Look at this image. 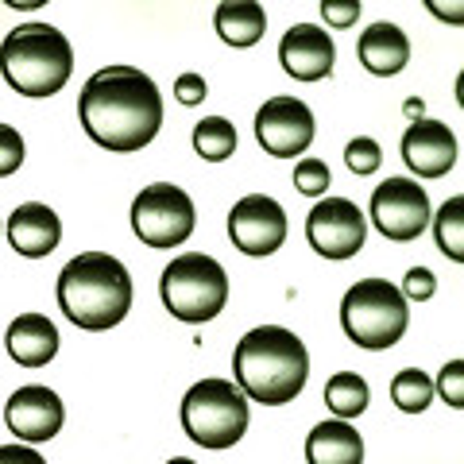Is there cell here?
I'll return each instance as SVG.
<instances>
[{
  "mask_svg": "<svg viewBox=\"0 0 464 464\" xmlns=\"http://www.w3.org/2000/svg\"><path fill=\"white\" fill-rule=\"evenodd\" d=\"M391 399H395L399 411H406V414H422L433 402V380L426 372L406 368L395 375V383H391Z\"/></svg>",
  "mask_w": 464,
  "mask_h": 464,
  "instance_id": "obj_24",
  "label": "cell"
},
{
  "mask_svg": "<svg viewBox=\"0 0 464 464\" xmlns=\"http://www.w3.org/2000/svg\"><path fill=\"white\" fill-rule=\"evenodd\" d=\"M182 430L201 449H228L248 430V399L228 380H201L182 399Z\"/></svg>",
  "mask_w": 464,
  "mask_h": 464,
  "instance_id": "obj_7",
  "label": "cell"
},
{
  "mask_svg": "<svg viewBox=\"0 0 464 464\" xmlns=\"http://www.w3.org/2000/svg\"><path fill=\"white\" fill-rule=\"evenodd\" d=\"M402 159L406 167L422 179H441L457 167V140L441 121H414L402 136Z\"/></svg>",
  "mask_w": 464,
  "mask_h": 464,
  "instance_id": "obj_15",
  "label": "cell"
},
{
  "mask_svg": "<svg viewBox=\"0 0 464 464\" xmlns=\"http://www.w3.org/2000/svg\"><path fill=\"white\" fill-rule=\"evenodd\" d=\"M322 16L333 24V27H348V24H356V16H360V5L356 0H348V5H322Z\"/></svg>",
  "mask_w": 464,
  "mask_h": 464,
  "instance_id": "obj_31",
  "label": "cell"
},
{
  "mask_svg": "<svg viewBox=\"0 0 464 464\" xmlns=\"http://www.w3.org/2000/svg\"><path fill=\"white\" fill-rule=\"evenodd\" d=\"M406 116H414V121H418V116H422V101H418V97L406 101Z\"/></svg>",
  "mask_w": 464,
  "mask_h": 464,
  "instance_id": "obj_33",
  "label": "cell"
},
{
  "mask_svg": "<svg viewBox=\"0 0 464 464\" xmlns=\"http://www.w3.org/2000/svg\"><path fill=\"white\" fill-rule=\"evenodd\" d=\"M0 464H47L27 445H0Z\"/></svg>",
  "mask_w": 464,
  "mask_h": 464,
  "instance_id": "obj_32",
  "label": "cell"
},
{
  "mask_svg": "<svg viewBox=\"0 0 464 464\" xmlns=\"http://www.w3.org/2000/svg\"><path fill=\"white\" fill-rule=\"evenodd\" d=\"M58 353V329L43 314H20L8 325V356L24 368H43Z\"/></svg>",
  "mask_w": 464,
  "mask_h": 464,
  "instance_id": "obj_17",
  "label": "cell"
},
{
  "mask_svg": "<svg viewBox=\"0 0 464 464\" xmlns=\"http://www.w3.org/2000/svg\"><path fill=\"white\" fill-rule=\"evenodd\" d=\"M174 97L182 101V105H198V101H206V82L201 74H182L174 82Z\"/></svg>",
  "mask_w": 464,
  "mask_h": 464,
  "instance_id": "obj_30",
  "label": "cell"
},
{
  "mask_svg": "<svg viewBox=\"0 0 464 464\" xmlns=\"http://www.w3.org/2000/svg\"><path fill=\"white\" fill-rule=\"evenodd\" d=\"M217 32H221L228 47H252L267 32L264 5H256V0H225L217 8Z\"/></svg>",
  "mask_w": 464,
  "mask_h": 464,
  "instance_id": "obj_20",
  "label": "cell"
},
{
  "mask_svg": "<svg viewBox=\"0 0 464 464\" xmlns=\"http://www.w3.org/2000/svg\"><path fill=\"white\" fill-rule=\"evenodd\" d=\"M360 63H364L372 74L391 78L411 63V43L399 32L395 24H372L364 35H360Z\"/></svg>",
  "mask_w": 464,
  "mask_h": 464,
  "instance_id": "obj_18",
  "label": "cell"
},
{
  "mask_svg": "<svg viewBox=\"0 0 464 464\" xmlns=\"http://www.w3.org/2000/svg\"><path fill=\"white\" fill-rule=\"evenodd\" d=\"M438 391H441V399L449 406H464V360H449V364L441 368V380H438Z\"/></svg>",
  "mask_w": 464,
  "mask_h": 464,
  "instance_id": "obj_28",
  "label": "cell"
},
{
  "mask_svg": "<svg viewBox=\"0 0 464 464\" xmlns=\"http://www.w3.org/2000/svg\"><path fill=\"white\" fill-rule=\"evenodd\" d=\"M325 402L333 406V414L348 422V418H360L368 411V383L360 380L356 372H337L325 383Z\"/></svg>",
  "mask_w": 464,
  "mask_h": 464,
  "instance_id": "obj_21",
  "label": "cell"
},
{
  "mask_svg": "<svg viewBox=\"0 0 464 464\" xmlns=\"http://www.w3.org/2000/svg\"><path fill=\"white\" fill-rule=\"evenodd\" d=\"M333 58H337V51H333L329 32H322V27H314V24H295L279 43V63L286 74L298 82L329 78Z\"/></svg>",
  "mask_w": 464,
  "mask_h": 464,
  "instance_id": "obj_14",
  "label": "cell"
},
{
  "mask_svg": "<svg viewBox=\"0 0 464 464\" xmlns=\"http://www.w3.org/2000/svg\"><path fill=\"white\" fill-rule=\"evenodd\" d=\"M402 298H414V302L433 298V275L426 267H414L411 275H406V283H402Z\"/></svg>",
  "mask_w": 464,
  "mask_h": 464,
  "instance_id": "obj_29",
  "label": "cell"
},
{
  "mask_svg": "<svg viewBox=\"0 0 464 464\" xmlns=\"http://www.w3.org/2000/svg\"><path fill=\"white\" fill-rule=\"evenodd\" d=\"M344 163H348L353 174H375L380 163H383V151H380V143H375L372 136H356L344 148Z\"/></svg>",
  "mask_w": 464,
  "mask_h": 464,
  "instance_id": "obj_25",
  "label": "cell"
},
{
  "mask_svg": "<svg viewBox=\"0 0 464 464\" xmlns=\"http://www.w3.org/2000/svg\"><path fill=\"white\" fill-rule=\"evenodd\" d=\"M433 225H438V248L453 264H464V198H449Z\"/></svg>",
  "mask_w": 464,
  "mask_h": 464,
  "instance_id": "obj_23",
  "label": "cell"
},
{
  "mask_svg": "<svg viewBox=\"0 0 464 464\" xmlns=\"http://www.w3.org/2000/svg\"><path fill=\"white\" fill-rule=\"evenodd\" d=\"M159 295H163V306L179 322H213L228 302V275L213 256L186 252L170 259V267L159 279Z\"/></svg>",
  "mask_w": 464,
  "mask_h": 464,
  "instance_id": "obj_5",
  "label": "cell"
},
{
  "mask_svg": "<svg viewBox=\"0 0 464 464\" xmlns=\"http://www.w3.org/2000/svg\"><path fill=\"white\" fill-rule=\"evenodd\" d=\"M0 70L24 97H51L74 74L70 39L51 24H20L0 43Z\"/></svg>",
  "mask_w": 464,
  "mask_h": 464,
  "instance_id": "obj_4",
  "label": "cell"
},
{
  "mask_svg": "<svg viewBox=\"0 0 464 464\" xmlns=\"http://www.w3.org/2000/svg\"><path fill=\"white\" fill-rule=\"evenodd\" d=\"M256 140L275 159H295L314 143V112L298 97H271L256 112Z\"/></svg>",
  "mask_w": 464,
  "mask_h": 464,
  "instance_id": "obj_11",
  "label": "cell"
},
{
  "mask_svg": "<svg viewBox=\"0 0 464 464\" xmlns=\"http://www.w3.org/2000/svg\"><path fill=\"white\" fill-rule=\"evenodd\" d=\"M228 237L244 256H271L286 240V213L275 198L248 194L228 213Z\"/></svg>",
  "mask_w": 464,
  "mask_h": 464,
  "instance_id": "obj_12",
  "label": "cell"
},
{
  "mask_svg": "<svg viewBox=\"0 0 464 464\" xmlns=\"http://www.w3.org/2000/svg\"><path fill=\"white\" fill-rule=\"evenodd\" d=\"M306 237L314 244L317 256L325 259H348L364 248V237H368V221L360 213L356 201L348 198H325L317 201L306 217Z\"/></svg>",
  "mask_w": 464,
  "mask_h": 464,
  "instance_id": "obj_10",
  "label": "cell"
},
{
  "mask_svg": "<svg viewBox=\"0 0 464 464\" xmlns=\"http://www.w3.org/2000/svg\"><path fill=\"white\" fill-rule=\"evenodd\" d=\"M372 221L387 240H418L430 225V198L411 179H387L372 194Z\"/></svg>",
  "mask_w": 464,
  "mask_h": 464,
  "instance_id": "obj_9",
  "label": "cell"
},
{
  "mask_svg": "<svg viewBox=\"0 0 464 464\" xmlns=\"http://www.w3.org/2000/svg\"><path fill=\"white\" fill-rule=\"evenodd\" d=\"M63 418H66L63 399H58L51 387H39V383L20 387L16 395L8 399V406H5L8 430L16 433V438L32 441V445L35 441H51L54 433L63 430Z\"/></svg>",
  "mask_w": 464,
  "mask_h": 464,
  "instance_id": "obj_13",
  "label": "cell"
},
{
  "mask_svg": "<svg viewBox=\"0 0 464 464\" xmlns=\"http://www.w3.org/2000/svg\"><path fill=\"white\" fill-rule=\"evenodd\" d=\"M411 322L406 298L387 279H360L341 302V325L360 348H391Z\"/></svg>",
  "mask_w": 464,
  "mask_h": 464,
  "instance_id": "obj_6",
  "label": "cell"
},
{
  "mask_svg": "<svg viewBox=\"0 0 464 464\" xmlns=\"http://www.w3.org/2000/svg\"><path fill=\"white\" fill-rule=\"evenodd\" d=\"M194 201L186 190L170 182H155L140 190L132 206V228L148 248H179L194 232Z\"/></svg>",
  "mask_w": 464,
  "mask_h": 464,
  "instance_id": "obj_8",
  "label": "cell"
},
{
  "mask_svg": "<svg viewBox=\"0 0 464 464\" xmlns=\"http://www.w3.org/2000/svg\"><path fill=\"white\" fill-rule=\"evenodd\" d=\"M194 148L201 159H209V163H221L237 151V128H232L225 116H206L198 128H194Z\"/></svg>",
  "mask_w": 464,
  "mask_h": 464,
  "instance_id": "obj_22",
  "label": "cell"
},
{
  "mask_svg": "<svg viewBox=\"0 0 464 464\" xmlns=\"http://www.w3.org/2000/svg\"><path fill=\"white\" fill-rule=\"evenodd\" d=\"M310 464H364V441L348 422H322L306 438Z\"/></svg>",
  "mask_w": 464,
  "mask_h": 464,
  "instance_id": "obj_19",
  "label": "cell"
},
{
  "mask_svg": "<svg viewBox=\"0 0 464 464\" xmlns=\"http://www.w3.org/2000/svg\"><path fill=\"white\" fill-rule=\"evenodd\" d=\"M170 464H194V460H186V457H174Z\"/></svg>",
  "mask_w": 464,
  "mask_h": 464,
  "instance_id": "obj_35",
  "label": "cell"
},
{
  "mask_svg": "<svg viewBox=\"0 0 464 464\" xmlns=\"http://www.w3.org/2000/svg\"><path fill=\"white\" fill-rule=\"evenodd\" d=\"M8 240L20 256L43 259L58 248V240H63V221H58V213L51 206L27 201V206H20L8 217Z\"/></svg>",
  "mask_w": 464,
  "mask_h": 464,
  "instance_id": "obj_16",
  "label": "cell"
},
{
  "mask_svg": "<svg viewBox=\"0 0 464 464\" xmlns=\"http://www.w3.org/2000/svg\"><path fill=\"white\" fill-rule=\"evenodd\" d=\"M237 368V383L244 399L264 402V406H283L306 387L310 375V353L295 333L283 325H259L244 333L232 356Z\"/></svg>",
  "mask_w": 464,
  "mask_h": 464,
  "instance_id": "obj_2",
  "label": "cell"
},
{
  "mask_svg": "<svg viewBox=\"0 0 464 464\" xmlns=\"http://www.w3.org/2000/svg\"><path fill=\"white\" fill-rule=\"evenodd\" d=\"M82 124L101 148L140 151L163 128V97L136 66H105L82 90Z\"/></svg>",
  "mask_w": 464,
  "mask_h": 464,
  "instance_id": "obj_1",
  "label": "cell"
},
{
  "mask_svg": "<svg viewBox=\"0 0 464 464\" xmlns=\"http://www.w3.org/2000/svg\"><path fill=\"white\" fill-rule=\"evenodd\" d=\"M58 306L78 329L105 333L132 310L128 267L109 252H82L58 275Z\"/></svg>",
  "mask_w": 464,
  "mask_h": 464,
  "instance_id": "obj_3",
  "label": "cell"
},
{
  "mask_svg": "<svg viewBox=\"0 0 464 464\" xmlns=\"http://www.w3.org/2000/svg\"><path fill=\"white\" fill-rule=\"evenodd\" d=\"M8 5H12V8H39L43 0H8Z\"/></svg>",
  "mask_w": 464,
  "mask_h": 464,
  "instance_id": "obj_34",
  "label": "cell"
},
{
  "mask_svg": "<svg viewBox=\"0 0 464 464\" xmlns=\"http://www.w3.org/2000/svg\"><path fill=\"white\" fill-rule=\"evenodd\" d=\"M24 163V140L12 124H0V179L16 174Z\"/></svg>",
  "mask_w": 464,
  "mask_h": 464,
  "instance_id": "obj_27",
  "label": "cell"
},
{
  "mask_svg": "<svg viewBox=\"0 0 464 464\" xmlns=\"http://www.w3.org/2000/svg\"><path fill=\"white\" fill-rule=\"evenodd\" d=\"M295 186H298L302 194H310V198L325 194V186H329V167L322 163V159H302L298 170H295Z\"/></svg>",
  "mask_w": 464,
  "mask_h": 464,
  "instance_id": "obj_26",
  "label": "cell"
}]
</instances>
